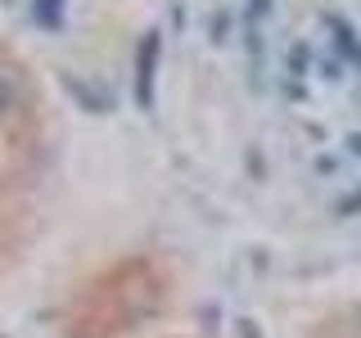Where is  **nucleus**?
Wrapping results in <instances>:
<instances>
[{
	"mask_svg": "<svg viewBox=\"0 0 361 338\" xmlns=\"http://www.w3.org/2000/svg\"><path fill=\"white\" fill-rule=\"evenodd\" d=\"M154 63H158V37L149 41H140V54H135V99H140V108H149V99H154Z\"/></svg>",
	"mask_w": 361,
	"mask_h": 338,
	"instance_id": "1",
	"label": "nucleus"
},
{
	"mask_svg": "<svg viewBox=\"0 0 361 338\" xmlns=\"http://www.w3.org/2000/svg\"><path fill=\"white\" fill-rule=\"evenodd\" d=\"M5 108H9V82L0 77V113H5Z\"/></svg>",
	"mask_w": 361,
	"mask_h": 338,
	"instance_id": "2",
	"label": "nucleus"
}]
</instances>
